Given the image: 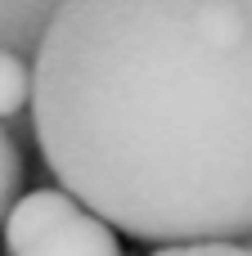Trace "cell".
<instances>
[{
  "instance_id": "obj_7",
  "label": "cell",
  "mask_w": 252,
  "mask_h": 256,
  "mask_svg": "<svg viewBox=\"0 0 252 256\" xmlns=\"http://www.w3.org/2000/svg\"><path fill=\"white\" fill-rule=\"evenodd\" d=\"M239 243H243V248H252V230H248V234H243V238H239Z\"/></svg>"
},
{
  "instance_id": "obj_1",
  "label": "cell",
  "mask_w": 252,
  "mask_h": 256,
  "mask_svg": "<svg viewBox=\"0 0 252 256\" xmlns=\"http://www.w3.org/2000/svg\"><path fill=\"white\" fill-rule=\"evenodd\" d=\"M32 135L135 243L252 230V0H63L32 54Z\"/></svg>"
},
{
  "instance_id": "obj_6",
  "label": "cell",
  "mask_w": 252,
  "mask_h": 256,
  "mask_svg": "<svg viewBox=\"0 0 252 256\" xmlns=\"http://www.w3.org/2000/svg\"><path fill=\"white\" fill-rule=\"evenodd\" d=\"M149 256H252V248L243 243H167Z\"/></svg>"
},
{
  "instance_id": "obj_2",
  "label": "cell",
  "mask_w": 252,
  "mask_h": 256,
  "mask_svg": "<svg viewBox=\"0 0 252 256\" xmlns=\"http://www.w3.org/2000/svg\"><path fill=\"white\" fill-rule=\"evenodd\" d=\"M9 256H122L113 225L81 207L68 189L23 194L5 216Z\"/></svg>"
},
{
  "instance_id": "obj_4",
  "label": "cell",
  "mask_w": 252,
  "mask_h": 256,
  "mask_svg": "<svg viewBox=\"0 0 252 256\" xmlns=\"http://www.w3.org/2000/svg\"><path fill=\"white\" fill-rule=\"evenodd\" d=\"M32 104V58L0 50V122L23 117Z\"/></svg>"
},
{
  "instance_id": "obj_5",
  "label": "cell",
  "mask_w": 252,
  "mask_h": 256,
  "mask_svg": "<svg viewBox=\"0 0 252 256\" xmlns=\"http://www.w3.org/2000/svg\"><path fill=\"white\" fill-rule=\"evenodd\" d=\"M23 194V153H18V140L9 135V126L0 122V225L9 216V207L18 202Z\"/></svg>"
},
{
  "instance_id": "obj_3",
  "label": "cell",
  "mask_w": 252,
  "mask_h": 256,
  "mask_svg": "<svg viewBox=\"0 0 252 256\" xmlns=\"http://www.w3.org/2000/svg\"><path fill=\"white\" fill-rule=\"evenodd\" d=\"M59 4L63 0H0V50L32 58Z\"/></svg>"
}]
</instances>
